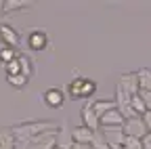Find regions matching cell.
<instances>
[{
	"label": "cell",
	"instance_id": "6da1fadb",
	"mask_svg": "<svg viewBox=\"0 0 151 149\" xmlns=\"http://www.w3.org/2000/svg\"><path fill=\"white\" fill-rule=\"evenodd\" d=\"M11 130H13L17 143H29L32 139L48 132V130H59V124L55 120H29V122H21V124H13Z\"/></svg>",
	"mask_w": 151,
	"mask_h": 149
},
{
	"label": "cell",
	"instance_id": "7a4b0ae2",
	"mask_svg": "<svg viewBox=\"0 0 151 149\" xmlns=\"http://www.w3.org/2000/svg\"><path fill=\"white\" fill-rule=\"evenodd\" d=\"M57 145H59V130H48L29 143H17V149H57Z\"/></svg>",
	"mask_w": 151,
	"mask_h": 149
},
{
	"label": "cell",
	"instance_id": "3957f363",
	"mask_svg": "<svg viewBox=\"0 0 151 149\" xmlns=\"http://www.w3.org/2000/svg\"><path fill=\"white\" fill-rule=\"evenodd\" d=\"M101 135L105 137L107 145L111 149H122L124 147V141H126V135H124V128L122 126H101Z\"/></svg>",
	"mask_w": 151,
	"mask_h": 149
},
{
	"label": "cell",
	"instance_id": "277c9868",
	"mask_svg": "<svg viewBox=\"0 0 151 149\" xmlns=\"http://www.w3.org/2000/svg\"><path fill=\"white\" fill-rule=\"evenodd\" d=\"M25 42H27L29 50L42 53V50L48 46V34H46L44 30H32V32L25 36Z\"/></svg>",
	"mask_w": 151,
	"mask_h": 149
},
{
	"label": "cell",
	"instance_id": "5b68a950",
	"mask_svg": "<svg viewBox=\"0 0 151 149\" xmlns=\"http://www.w3.org/2000/svg\"><path fill=\"white\" fill-rule=\"evenodd\" d=\"M42 101H44V105L50 107V109H61V107L65 105V92H63V88H57V86L46 88V90L42 92Z\"/></svg>",
	"mask_w": 151,
	"mask_h": 149
},
{
	"label": "cell",
	"instance_id": "8992f818",
	"mask_svg": "<svg viewBox=\"0 0 151 149\" xmlns=\"http://www.w3.org/2000/svg\"><path fill=\"white\" fill-rule=\"evenodd\" d=\"M118 88L128 92L130 97L139 95V78H137V71H126L118 78Z\"/></svg>",
	"mask_w": 151,
	"mask_h": 149
},
{
	"label": "cell",
	"instance_id": "52a82bcc",
	"mask_svg": "<svg viewBox=\"0 0 151 149\" xmlns=\"http://www.w3.org/2000/svg\"><path fill=\"white\" fill-rule=\"evenodd\" d=\"M122 128H124V135H126V137L143 139V137L147 135V128H145V124H143L141 118H130V120H126Z\"/></svg>",
	"mask_w": 151,
	"mask_h": 149
},
{
	"label": "cell",
	"instance_id": "ba28073f",
	"mask_svg": "<svg viewBox=\"0 0 151 149\" xmlns=\"http://www.w3.org/2000/svg\"><path fill=\"white\" fill-rule=\"evenodd\" d=\"M80 116H82V126H86V128H90V130H97L101 128V122H99V116L92 111V103H86V105H82V111H80Z\"/></svg>",
	"mask_w": 151,
	"mask_h": 149
},
{
	"label": "cell",
	"instance_id": "9c48e42d",
	"mask_svg": "<svg viewBox=\"0 0 151 149\" xmlns=\"http://www.w3.org/2000/svg\"><path fill=\"white\" fill-rule=\"evenodd\" d=\"M0 36H2V42H4L6 46L15 48V50H17L19 44H21V38H19L17 30H15L13 25H9V23H0Z\"/></svg>",
	"mask_w": 151,
	"mask_h": 149
},
{
	"label": "cell",
	"instance_id": "30bf717a",
	"mask_svg": "<svg viewBox=\"0 0 151 149\" xmlns=\"http://www.w3.org/2000/svg\"><path fill=\"white\" fill-rule=\"evenodd\" d=\"M92 137H94V130H90V128H86V126H76L73 130H71V141L73 143H86V145H90L92 143Z\"/></svg>",
	"mask_w": 151,
	"mask_h": 149
},
{
	"label": "cell",
	"instance_id": "8fae6325",
	"mask_svg": "<svg viewBox=\"0 0 151 149\" xmlns=\"http://www.w3.org/2000/svg\"><path fill=\"white\" fill-rule=\"evenodd\" d=\"M99 122H101V126H124V116L120 114L118 109H111V111H107L105 116H101L99 118Z\"/></svg>",
	"mask_w": 151,
	"mask_h": 149
},
{
	"label": "cell",
	"instance_id": "7c38bea8",
	"mask_svg": "<svg viewBox=\"0 0 151 149\" xmlns=\"http://www.w3.org/2000/svg\"><path fill=\"white\" fill-rule=\"evenodd\" d=\"M0 149H17V139L13 135L11 126L0 128Z\"/></svg>",
	"mask_w": 151,
	"mask_h": 149
},
{
	"label": "cell",
	"instance_id": "4fadbf2b",
	"mask_svg": "<svg viewBox=\"0 0 151 149\" xmlns=\"http://www.w3.org/2000/svg\"><path fill=\"white\" fill-rule=\"evenodd\" d=\"M116 109V101H109V99H99V101H92V111L97 114L99 118L105 116L107 111Z\"/></svg>",
	"mask_w": 151,
	"mask_h": 149
},
{
	"label": "cell",
	"instance_id": "5bb4252c",
	"mask_svg": "<svg viewBox=\"0 0 151 149\" xmlns=\"http://www.w3.org/2000/svg\"><path fill=\"white\" fill-rule=\"evenodd\" d=\"M137 78H139V90L151 92V67H141L137 71Z\"/></svg>",
	"mask_w": 151,
	"mask_h": 149
},
{
	"label": "cell",
	"instance_id": "9a60e30c",
	"mask_svg": "<svg viewBox=\"0 0 151 149\" xmlns=\"http://www.w3.org/2000/svg\"><path fill=\"white\" fill-rule=\"evenodd\" d=\"M82 82H84V76H76L67 84V95L71 99H82Z\"/></svg>",
	"mask_w": 151,
	"mask_h": 149
},
{
	"label": "cell",
	"instance_id": "2e32d148",
	"mask_svg": "<svg viewBox=\"0 0 151 149\" xmlns=\"http://www.w3.org/2000/svg\"><path fill=\"white\" fill-rule=\"evenodd\" d=\"M17 61H19V67H21V73L25 78H32V73H34V63L32 59L27 57V55H17Z\"/></svg>",
	"mask_w": 151,
	"mask_h": 149
},
{
	"label": "cell",
	"instance_id": "e0dca14e",
	"mask_svg": "<svg viewBox=\"0 0 151 149\" xmlns=\"http://www.w3.org/2000/svg\"><path fill=\"white\" fill-rule=\"evenodd\" d=\"M29 2H25V0H4L2 2V11L4 13H15V11H23L27 9Z\"/></svg>",
	"mask_w": 151,
	"mask_h": 149
},
{
	"label": "cell",
	"instance_id": "ac0fdd59",
	"mask_svg": "<svg viewBox=\"0 0 151 149\" xmlns=\"http://www.w3.org/2000/svg\"><path fill=\"white\" fill-rule=\"evenodd\" d=\"M6 82H9L13 88H17V90H23V88L27 86L29 78H25L23 73H17V76H6Z\"/></svg>",
	"mask_w": 151,
	"mask_h": 149
},
{
	"label": "cell",
	"instance_id": "d6986e66",
	"mask_svg": "<svg viewBox=\"0 0 151 149\" xmlns=\"http://www.w3.org/2000/svg\"><path fill=\"white\" fill-rule=\"evenodd\" d=\"M94 92H97V82L90 80V78H84V82H82V99H90Z\"/></svg>",
	"mask_w": 151,
	"mask_h": 149
},
{
	"label": "cell",
	"instance_id": "ffe728a7",
	"mask_svg": "<svg viewBox=\"0 0 151 149\" xmlns=\"http://www.w3.org/2000/svg\"><path fill=\"white\" fill-rule=\"evenodd\" d=\"M130 107H132V111H134L137 118H141L145 111H147V107H145V103H143V99H141L139 95H134V97L130 99Z\"/></svg>",
	"mask_w": 151,
	"mask_h": 149
},
{
	"label": "cell",
	"instance_id": "44dd1931",
	"mask_svg": "<svg viewBox=\"0 0 151 149\" xmlns=\"http://www.w3.org/2000/svg\"><path fill=\"white\" fill-rule=\"evenodd\" d=\"M17 50L15 48H11V46H4L2 50H0V63L2 65H6V63H11V61H15L17 59Z\"/></svg>",
	"mask_w": 151,
	"mask_h": 149
},
{
	"label": "cell",
	"instance_id": "7402d4cb",
	"mask_svg": "<svg viewBox=\"0 0 151 149\" xmlns=\"http://www.w3.org/2000/svg\"><path fill=\"white\" fill-rule=\"evenodd\" d=\"M94 149H111L109 145H107V141H105V137L101 135V130H97L94 132V137H92V143H90Z\"/></svg>",
	"mask_w": 151,
	"mask_h": 149
},
{
	"label": "cell",
	"instance_id": "603a6c76",
	"mask_svg": "<svg viewBox=\"0 0 151 149\" xmlns=\"http://www.w3.org/2000/svg\"><path fill=\"white\" fill-rule=\"evenodd\" d=\"M122 149H143V143H141V139L126 137V141H124V147H122Z\"/></svg>",
	"mask_w": 151,
	"mask_h": 149
},
{
	"label": "cell",
	"instance_id": "cb8c5ba5",
	"mask_svg": "<svg viewBox=\"0 0 151 149\" xmlns=\"http://www.w3.org/2000/svg\"><path fill=\"white\" fill-rule=\"evenodd\" d=\"M4 69H6V76H17V73H21V67H19V61L17 59L11 61V63H6Z\"/></svg>",
	"mask_w": 151,
	"mask_h": 149
},
{
	"label": "cell",
	"instance_id": "d4e9b609",
	"mask_svg": "<svg viewBox=\"0 0 151 149\" xmlns=\"http://www.w3.org/2000/svg\"><path fill=\"white\" fill-rule=\"evenodd\" d=\"M139 97L143 99V103H145L147 111H151V92H147V90H139Z\"/></svg>",
	"mask_w": 151,
	"mask_h": 149
},
{
	"label": "cell",
	"instance_id": "484cf974",
	"mask_svg": "<svg viewBox=\"0 0 151 149\" xmlns=\"http://www.w3.org/2000/svg\"><path fill=\"white\" fill-rule=\"evenodd\" d=\"M141 120H143V124H145V128H147V132L151 130V111H145V114L141 116Z\"/></svg>",
	"mask_w": 151,
	"mask_h": 149
},
{
	"label": "cell",
	"instance_id": "4316f807",
	"mask_svg": "<svg viewBox=\"0 0 151 149\" xmlns=\"http://www.w3.org/2000/svg\"><path fill=\"white\" fill-rule=\"evenodd\" d=\"M141 143H143V149H151V130L141 139Z\"/></svg>",
	"mask_w": 151,
	"mask_h": 149
},
{
	"label": "cell",
	"instance_id": "83f0119b",
	"mask_svg": "<svg viewBox=\"0 0 151 149\" xmlns=\"http://www.w3.org/2000/svg\"><path fill=\"white\" fill-rule=\"evenodd\" d=\"M69 149H94L92 145H86V143H71Z\"/></svg>",
	"mask_w": 151,
	"mask_h": 149
},
{
	"label": "cell",
	"instance_id": "f1b7e54d",
	"mask_svg": "<svg viewBox=\"0 0 151 149\" xmlns=\"http://www.w3.org/2000/svg\"><path fill=\"white\" fill-rule=\"evenodd\" d=\"M2 2H4V0H0V15H2L4 11H2Z\"/></svg>",
	"mask_w": 151,
	"mask_h": 149
},
{
	"label": "cell",
	"instance_id": "f546056e",
	"mask_svg": "<svg viewBox=\"0 0 151 149\" xmlns=\"http://www.w3.org/2000/svg\"><path fill=\"white\" fill-rule=\"evenodd\" d=\"M0 42H2V36H0Z\"/></svg>",
	"mask_w": 151,
	"mask_h": 149
}]
</instances>
